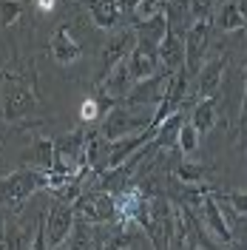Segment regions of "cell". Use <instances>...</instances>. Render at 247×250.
Segmentation results:
<instances>
[{"label":"cell","instance_id":"6da1fadb","mask_svg":"<svg viewBox=\"0 0 247 250\" xmlns=\"http://www.w3.org/2000/svg\"><path fill=\"white\" fill-rule=\"evenodd\" d=\"M154 114L156 108H145V105H117L111 111L108 117L103 120V128H100V137L108 142H117V140H125V137H134V134H142L145 128H151L154 123Z\"/></svg>","mask_w":247,"mask_h":250},{"label":"cell","instance_id":"7a4b0ae2","mask_svg":"<svg viewBox=\"0 0 247 250\" xmlns=\"http://www.w3.org/2000/svg\"><path fill=\"white\" fill-rule=\"evenodd\" d=\"M74 213L80 222H88V225H125L123 210L117 205V193L108 190H82L80 199L74 202Z\"/></svg>","mask_w":247,"mask_h":250},{"label":"cell","instance_id":"3957f363","mask_svg":"<svg viewBox=\"0 0 247 250\" xmlns=\"http://www.w3.org/2000/svg\"><path fill=\"white\" fill-rule=\"evenodd\" d=\"M210 26L213 20H196L185 34V68L190 77H196L205 68V54H207V40H210Z\"/></svg>","mask_w":247,"mask_h":250},{"label":"cell","instance_id":"277c9868","mask_svg":"<svg viewBox=\"0 0 247 250\" xmlns=\"http://www.w3.org/2000/svg\"><path fill=\"white\" fill-rule=\"evenodd\" d=\"M74 202H60L54 199V205L46 213V233H48V248H60L65 245L68 233H74Z\"/></svg>","mask_w":247,"mask_h":250},{"label":"cell","instance_id":"5b68a950","mask_svg":"<svg viewBox=\"0 0 247 250\" xmlns=\"http://www.w3.org/2000/svg\"><path fill=\"white\" fill-rule=\"evenodd\" d=\"M134 46H137V31H120V34H114L108 43L103 46V62H100V71H97V80L108 77L111 71L120 65V62H125L128 57H131V51H134Z\"/></svg>","mask_w":247,"mask_h":250},{"label":"cell","instance_id":"8992f818","mask_svg":"<svg viewBox=\"0 0 247 250\" xmlns=\"http://www.w3.org/2000/svg\"><path fill=\"white\" fill-rule=\"evenodd\" d=\"M156 65H159V46L137 37V46H134L131 57H128V68H131L134 80L142 83V80L156 77Z\"/></svg>","mask_w":247,"mask_h":250},{"label":"cell","instance_id":"52a82bcc","mask_svg":"<svg viewBox=\"0 0 247 250\" xmlns=\"http://www.w3.org/2000/svg\"><path fill=\"white\" fill-rule=\"evenodd\" d=\"M225 68H227V60L225 57H216V60L205 62V68H202L199 74H196V85H193V100L199 103V100H207V97H213V91L219 88V83L225 77ZM190 97H187V103H190Z\"/></svg>","mask_w":247,"mask_h":250},{"label":"cell","instance_id":"ba28073f","mask_svg":"<svg viewBox=\"0 0 247 250\" xmlns=\"http://www.w3.org/2000/svg\"><path fill=\"white\" fill-rule=\"evenodd\" d=\"M202 216H205V225L210 233H216V239H222L225 245L233 248V230H230V222L225 216V210L219 208V202L213 199V190L205 193V202H202Z\"/></svg>","mask_w":247,"mask_h":250},{"label":"cell","instance_id":"9c48e42d","mask_svg":"<svg viewBox=\"0 0 247 250\" xmlns=\"http://www.w3.org/2000/svg\"><path fill=\"white\" fill-rule=\"evenodd\" d=\"M48 48H51L54 62H60V65H71V62H77L80 54H82V48H80V43L74 40V34H71L68 26H60V29L51 34Z\"/></svg>","mask_w":247,"mask_h":250},{"label":"cell","instance_id":"30bf717a","mask_svg":"<svg viewBox=\"0 0 247 250\" xmlns=\"http://www.w3.org/2000/svg\"><path fill=\"white\" fill-rule=\"evenodd\" d=\"M159 62H162V71L176 74L179 68H185V37L179 31H168V37L162 40L159 46Z\"/></svg>","mask_w":247,"mask_h":250},{"label":"cell","instance_id":"8fae6325","mask_svg":"<svg viewBox=\"0 0 247 250\" xmlns=\"http://www.w3.org/2000/svg\"><path fill=\"white\" fill-rule=\"evenodd\" d=\"M134 31H137L139 40H148V43H154V46H162V40L168 37V31H170L168 12L162 9L159 15H154L151 20H145V23H134Z\"/></svg>","mask_w":247,"mask_h":250},{"label":"cell","instance_id":"7c38bea8","mask_svg":"<svg viewBox=\"0 0 247 250\" xmlns=\"http://www.w3.org/2000/svg\"><path fill=\"white\" fill-rule=\"evenodd\" d=\"M85 6L97 29H114L120 23V6L114 0H85Z\"/></svg>","mask_w":247,"mask_h":250},{"label":"cell","instance_id":"4fadbf2b","mask_svg":"<svg viewBox=\"0 0 247 250\" xmlns=\"http://www.w3.org/2000/svg\"><path fill=\"white\" fill-rule=\"evenodd\" d=\"M190 123L196 125V131H199L202 137L210 134L213 125H216V97L199 100V103L193 105V111H190Z\"/></svg>","mask_w":247,"mask_h":250},{"label":"cell","instance_id":"5bb4252c","mask_svg":"<svg viewBox=\"0 0 247 250\" xmlns=\"http://www.w3.org/2000/svg\"><path fill=\"white\" fill-rule=\"evenodd\" d=\"M247 26V17H245V9L242 3H225L219 9V17H216V29L219 31H239Z\"/></svg>","mask_w":247,"mask_h":250},{"label":"cell","instance_id":"9a60e30c","mask_svg":"<svg viewBox=\"0 0 247 250\" xmlns=\"http://www.w3.org/2000/svg\"><path fill=\"white\" fill-rule=\"evenodd\" d=\"M57 165V142L40 137L34 142V168H43V171H54Z\"/></svg>","mask_w":247,"mask_h":250},{"label":"cell","instance_id":"2e32d148","mask_svg":"<svg viewBox=\"0 0 247 250\" xmlns=\"http://www.w3.org/2000/svg\"><path fill=\"white\" fill-rule=\"evenodd\" d=\"M3 100H6V105H3V117H6V120H17L23 111H29L31 105H34V100H31L29 91H9V88H6Z\"/></svg>","mask_w":247,"mask_h":250},{"label":"cell","instance_id":"e0dca14e","mask_svg":"<svg viewBox=\"0 0 247 250\" xmlns=\"http://www.w3.org/2000/svg\"><path fill=\"white\" fill-rule=\"evenodd\" d=\"M173 176H176V182H182V185H193V188H199L202 182H205V171H202L196 162H190V159L176 162Z\"/></svg>","mask_w":247,"mask_h":250},{"label":"cell","instance_id":"ac0fdd59","mask_svg":"<svg viewBox=\"0 0 247 250\" xmlns=\"http://www.w3.org/2000/svg\"><path fill=\"white\" fill-rule=\"evenodd\" d=\"M199 131H196V125L187 120L185 125H182V131H179V137H176V148L182 151L185 156H193L196 154V148H199Z\"/></svg>","mask_w":247,"mask_h":250},{"label":"cell","instance_id":"d6986e66","mask_svg":"<svg viewBox=\"0 0 247 250\" xmlns=\"http://www.w3.org/2000/svg\"><path fill=\"white\" fill-rule=\"evenodd\" d=\"M134 245V233L128 230V222L125 225H117V230L111 236H105V248L103 250H128Z\"/></svg>","mask_w":247,"mask_h":250},{"label":"cell","instance_id":"ffe728a7","mask_svg":"<svg viewBox=\"0 0 247 250\" xmlns=\"http://www.w3.org/2000/svg\"><path fill=\"white\" fill-rule=\"evenodd\" d=\"M219 196L236 216H247V190H225Z\"/></svg>","mask_w":247,"mask_h":250},{"label":"cell","instance_id":"44dd1931","mask_svg":"<svg viewBox=\"0 0 247 250\" xmlns=\"http://www.w3.org/2000/svg\"><path fill=\"white\" fill-rule=\"evenodd\" d=\"M103 120V111H100V103L97 97H88L82 105H80V123L88 125V123H100Z\"/></svg>","mask_w":247,"mask_h":250},{"label":"cell","instance_id":"7402d4cb","mask_svg":"<svg viewBox=\"0 0 247 250\" xmlns=\"http://www.w3.org/2000/svg\"><path fill=\"white\" fill-rule=\"evenodd\" d=\"M31 250H51V248H48V233H46V213H40V216H37V222H34Z\"/></svg>","mask_w":247,"mask_h":250},{"label":"cell","instance_id":"603a6c76","mask_svg":"<svg viewBox=\"0 0 247 250\" xmlns=\"http://www.w3.org/2000/svg\"><path fill=\"white\" fill-rule=\"evenodd\" d=\"M213 3H216V0H190V17H193V23H196V20H213V17H210Z\"/></svg>","mask_w":247,"mask_h":250},{"label":"cell","instance_id":"cb8c5ba5","mask_svg":"<svg viewBox=\"0 0 247 250\" xmlns=\"http://www.w3.org/2000/svg\"><path fill=\"white\" fill-rule=\"evenodd\" d=\"M17 17H20V3H17V0H3V17H0L3 29L15 26V23H17Z\"/></svg>","mask_w":247,"mask_h":250},{"label":"cell","instance_id":"d4e9b609","mask_svg":"<svg viewBox=\"0 0 247 250\" xmlns=\"http://www.w3.org/2000/svg\"><path fill=\"white\" fill-rule=\"evenodd\" d=\"M114 3L120 6V12H128V15H134V12L139 9V3H142V0H114Z\"/></svg>","mask_w":247,"mask_h":250},{"label":"cell","instance_id":"484cf974","mask_svg":"<svg viewBox=\"0 0 247 250\" xmlns=\"http://www.w3.org/2000/svg\"><path fill=\"white\" fill-rule=\"evenodd\" d=\"M54 6H57V0H37V9L40 12H51Z\"/></svg>","mask_w":247,"mask_h":250},{"label":"cell","instance_id":"4316f807","mask_svg":"<svg viewBox=\"0 0 247 250\" xmlns=\"http://www.w3.org/2000/svg\"><path fill=\"white\" fill-rule=\"evenodd\" d=\"M165 6H168V0H165Z\"/></svg>","mask_w":247,"mask_h":250}]
</instances>
